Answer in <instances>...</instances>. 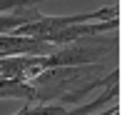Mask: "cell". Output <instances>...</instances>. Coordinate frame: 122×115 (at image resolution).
<instances>
[{
    "mask_svg": "<svg viewBox=\"0 0 122 115\" xmlns=\"http://www.w3.org/2000/svg\"><path fill=\"white\" fill-rule=\"evenodd\" d=\"M25 100L32 103V85L18 78H0V100Z\"/></svg>",
    "mask_w": 122,
    "mask_h": 115,
    "instance_id": "1",
    "label": "cell"
}]
</instances>
